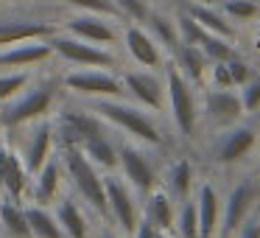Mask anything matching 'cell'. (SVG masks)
I'll use <instances>...</instances> for the list:
<instances>
[{
    "label": "cell",
    "instance_id": "ac0fdd59",
    "mask_svg": "<svg viewBox=\"0 0 260 238\" xmlns=\"http://www.w3.org/2000/svg\"><path fill=\"white\" fill-rule=\"evenodd\" d=\"M62 180H64L62 163L51 157L34 176H31V188H28L31 204H42V207L53 204L59 196H62Z\"/></svg>",
    "mask_w": 260,
    "mask_h": 238
},
{
    "label": "cell",
    "instance_id": "44dd1931",
    "mask_svg": "<svg viewBox=\"0 0 260 238\" xmlns=\"http://www.w3.org/2000/svg\"><path fill=\"white\" fill-rule=\"evenodd\" d=\"M196 210H199V238H215L221 227V196L213 182H202L196 188Z\"/></svg>",
    "mask_w": 260,
    "mask_h": 238
},
{
    "label": "cell",
    "instance_id": "8fae6325",
    "mask_svg": "<svg viewBox=\"0 0 260 238\" xmlns=\"http://www.w3.org/2000/svg\"><path fill=\"white\" fill-rule=\"evenodd\" d=\"M64 31L73 37H79V40L84 42H92V45H112L115 37H118V31H115V23L109 17H104V14H92V12H79L73 14V17L64 23Z\"/></svg>",
    "mask_w": 260,
    "mask_h": 238
},
{
    "label": "cell",
    "instance_id": "5bb4252c",
    "mask_svg": "<svg viewBox=\"0 0 260 238\" xmlns=\"http://www.w3.org/2000/svg\"><path fill=\"white\" fill-rule=\"evenodd\" d=\"M257 143V132L252 126H226V132L215 143V160L221 165H235L246 157Z\"/></svg>",
    "mask_w": 260,
    "mask_h": 238
},
{
    "label": "cell",
    "instance_id": "5b68a950",
    "mask_svg": "<svg viewBox=\"0 0 260 238\" xmlns=\"http://www.w3.org/2000/svg\"><path fill=\"white\" fill-rule=\"evenodd\" d=\"M53 107V87L51 84H37V87H25L17 98L3 104L0 109V124L14 129V126H25L34 121L45 118Z\"/></svg>",
    "mask_w": 260,
    "mask_h": 238
},
{
    "label": "cell",
    "instance_id": "f6af8a7d",
    "mask_svg": "<svg viewBox=\"0 0 260 238\" xmlns=\"http://www.w3.org/2000/svg\"><path fill=\"white\" fill-rule=\"evenodd\" d=\"M171 238H176V235H171Z\"/></svg>",
    "mask_w": 260,
    "mask_h": 238
},
{
    "label": "cell",
    "instance_id": "f35d334b",
    "mask_svg": "<svg viewBox=\"0 0 260 238\" xmlns=\"http://www.w3.org/2000/svg\"><path fill=\"white\" fill-rule=\"evenodd\" d=\"M230 238H260V219H246Z\"/></svg>",
    "mask_w": 260,
    "mask_h": 238
},
{
    "label": "cell",
    "instance_id": "7a4b0ae2",
    "mask_svg": "<svg viewBox=\"0 0 260 238\" xmlns=\"http://www.w3.org/2000/svg\"><path fill=\"white\" fill-rule=\"evenodd\" d=\"M62 171L68 182L73 185L76 196L90 207L98 219L109 221V207H107V191H104V176L95 165L87 160L81 148H62Z\"/></svg>",
    "mask_w": 260,
    "mask_h": 238
},
{
    "label": "cell",
    "instance_id": "b9f144b4",
    "mask_svg": "<svg viewBox=\"0 0 260 238\" xmlns=\"http://www.w3.org/2000/svg\"><path fill=\"white\" fill-rule=\"evenodd\" d=\"M98 238H123V235H120V232H112V230H104Z\"/></svg>",
    "mask_w": 260,
    "mask_h": 238
},
{
    "label": "cell",
    "instance_id": "e575fe53",
    "mask_svg": "<svg viewBox=\"0 0 260 238\" xmlns=\"http://www.w3.org/2000/svg\"><path fill=\"white\" fill-rule=\"evenodd\" d=\"M62 3H68V6L79 9V12H92V14H104V17H112L118 20V9H115L112 0H62Z\"/></svg>",
    "mask_w": 260,
    "mask_h": 238
},
{
    "label": "cell",
    "instance_id": "d6986e66",
    "mask_svg": "<svg viewBox=\"0 0 260 238\" xmlns=\"http://www.w3.org/2000/svg\"><path fill=\"white\" fill-rule=\"evenodd\" d=\"M51 56H53V48L48 40H28V42L0 48V68L23 70V68H34V65L45 62Z\"/></svg>",
    "mask_w": 260,
    "mask_h": 238
},
{
    "label": "cell",
    "instance_id": "ee69618b",
    "mask_svg": "<svg viewBox=\"0 0 260 238\" xmlns=\"http://www.w3.org/2000/svg\"><path fill=\"white\" fill-rule=\"evenodd\" d=\"M257 48H260V25H257Z\"/></svg>",
    "mask_w": 260,
    "mask_h": 238
},
{
    "label": "cell",
    "instance_id": "8992f818",
    "mask_svg": "<svg viewBox=\"0 0 260 238\" xmlns=\"http://www.w3.org/2000/svg\"><path fill=\"white\" fill-rule=\"evenodd\" d=\"M64 90H70L73 96L81 98H123V81L120 76H115L112 70H104V68H79L73 73L64 76Z\"/></svg>",
    "mask_w": 260,
    "mask_h": 238
},
{
    "label": "cell",
    "instance_id": "4fadbf2b",
    "mask_svg": "<svg viewBox=\"0 0 260 238\" xmlns=\"http://www.w3.org/2000/svg\"><path fill=\"white\" fill-rule=\"evenodd\" d=\"M140 219L148 221L151 227H157V230L174 235V227H176L174 196H171L168 191H162L159 185L154 188V191H148L146 196H143V202H140Z\"/></svg>",
    "mask_w": 260,
    "mask_h": 238
},
{
    "label": "cell",
    "instance_id": "4316f807",
    "mask_svg": "<svg viewBox=\"0 0 260 238\" xmlns=\"http://www.w3.org/2000/svg\"><path fill=\"white\" fill-rule=\"evenodd\" d=\"M165 185H168V193L174 199H190V191L196 185V176H193V165L190 160H174L168 165V174H165Z\"/></svg>",
    "mask_w": 260,
    "mask_h": 238
},
{
    "label": "cell",
    "instance_id": "7c38bea8",
    "mask_svg": "<svg viewBox=\"0 0 260 238\" xmlns=\"http://www.w3.org/2000/svg\"><path fill=\"white\" fill-rule=\"evenodd\" d=\"M243 115V104L241 96L235 90H210L204 93V118L210 121L218 129H226V126L238 124Z\"/></svg>",
    "mask_w": 260,
    "mask_h": 238
},
{
    "label": "cell",
    "instance_id": "f1b7e54d",
    "mask_svg": "<svg viewBox=\"0 0 260 238\" xmlns=\"http://www.w3.org/2000/svg\"><path fill=\"white\" fill-rule=\"evenodd\" d=\"M148 34L157 40L159 48H168V51H176L179 45V28H176V20H171L168 14H148Z\"/></svg>",
    "mask_w": 260,
    "mask_h": 238
},
{
    "label": "cell",
    "instance_id": "d590c367",
    "mask_svg": "<svg viewBox=\"0 0 260 238\" xmlns=\"http://www.w3.org/2000/svg\"><path fill=\"white\" fill-rule=\"evenodd\" d=\"M238 96H241L243 112H257V109H260V79H257V76H252V79L241 87Z\"/></svg>",
    "mask_w": 260,
    "mask_h": 238
},
{
    "label": "cell",
    "instance_id": "ffe728a7",
    "mask_svg": "<svg viewBox=\"0 0 260 238\" xmlns=\"http://www.w3.org/2000/svg\"><path fill=\"white\" fill-rule=\"evenodd\" d=\"M56 221L62 224L68 238H92V224L87 207L73 196H59L56 199V210H53Z\"/></svg>",
    "mask_w": 260,
    "mask_h": 238
},
{
    "label": "cell",
    "instance_id": "e0dca14e",
    "mask_svg": "<svg viewBox=\"0 0 260 238\" xmlns=\"http://www.w3.org/2000/svg\"><path fill=\"white\" fill-rule=\"evenodd\" d=\"M53 143H56V137H53V124H48V121L40 118V124L31 129L28 140H25V148H23V154H20L31 176L53 157Z\"/></svg>",
    "mask_w": 260,
    "mask_h": 238
},
{
    "label": "cell",
    "instance_id": "8d00e7d4",
    "mask_svg": "<svg viewBox=\"0 0 260 238\" xmlns=\"http://www.w3.org/2000/svg\"><path fill=\"white\" fill-rule=\"evenodd\" d=\"M226 68H230V76H232V84H235V87H243V84H246V81L254 76V73H252V65L243 62V59H235V56L226 62Z\"/></svg>",
    "mask_w": 260,
    "mask_h": 238
},
{
    "label": "cell",
    "instance_id": "52a82bcc",
    "mask_svg": "<svg viewBox=\"0 0 260 238\" xmlns=\"http://www.w3.org/2000/svg\"><path fill=\"white\" fill-rule=\"evenodd\" d=\"M118 168L123 174V180L135 188L140 196H146L148 191L159 185V176H157V168H154L151 157L140 148V143L135 140H126L118 146Z\"/></svg>",
    "mask_w": 260,
    "mask_h": 238
},
{
    "label": "cell",
    "instance_id": "484cf974",
    "mask_svg": "<svg viewBox=\"0 0 260 238\" xmlns=\"http://www.w3.org/2000/svg\"><path fill=\"white\" fill-rule=\"evenodd\" d=\"M81 152L87 154V160H90L98 171H115L118 168V146L112 143L109 135L90 137V140L81 146Z\"/></svg>",
    "mask_w": 260,
    "mask_h": 238
},
{
    "label": "cell",
    "instance_id": "d4e9b609",
    "mask_svg": "<svg viewBox=\"0 0 260 238\" xmlns=\"http://www.w3.org/2000/svg\"><path fill=\"white\" fill-rule=\"evenodd\" d=\"M25 219L31 227V238H68L62 224L56 221L53 210L42 207V204H25Z\"/></svg>",
    "mask_w": 260,
    "mask_h": 238
},
{
    "label": "cell",
    "instance_id": "60d3db41",
    "mask_svg": "<svg viewBox=\"0 0 260 238\" xmlns=\"http://www.w3.org/2000/svg\"><path fill=\"white\" fill-rule=\"evenodd\" d=\"M6 160H9V148L0 146V191H3V176H6Z\"/></svg>",
    "mask_w": 260,
    "mask_h": 238
},
{
    "label": "cell",
    "instance_id": "1f68e13d",
    "mask_svg": "<svg viewBox=\"0 0 260 238\" xmlns=\"http://www.w3.org/2000/svg\"><path fill=\"white\" fill-rule=\"evenodd\" d=\"M199 48L204 51V56L210 59V62H230L232 56H235V51H232L230 40H224V37L218 34H204V40L199 42Z\"/></svg>",
    "mask_w": 260,
    "mask_h": 238
},
{
    "label": "cell",
    "instance_id": "4dcf8cb0",
    "mask_svg": "<svg viewBox=\"0 0 260 238\" xmlns=\"http://www.w3.org/2000/svg\"><path fill=\"white\" fill-rule=\"evenodd\" d=\"M31 73L28 70H12V73H0V107L12 98H17L20 93L28 87Z\"/></svg>",
    "mask_w": 260,
    "mask_h": 238
},
{
    "label": "cell",
    "instance_id": "ba28073f",
    "mask_svg": "<svg viewBox=\"0 0 260 238\" xmlns=\"http://www.w3.org/2000/svg\"><path fill=\"white\" fill-rule=\"evenodd\" d=\"M48 42H51L53 53L70 65H79V68H115L112 51H107L101 45H92V42H84L73 34H53V37H48Z\"/></svg>",
    "mask_w": 260,
    "mask_h": 238
},
{
    "label": "cell",
    "instance_id": "3957f363",
    "mask_svg": "<svg viewBox=\"0 0 260 238\" xmlns=\"http://www.w3.org/2000/svg\"><path fill=\"white\" fill-rule=\"evenodd\" d=\"M165 107L171 109L174 129L190 140L199 126V104L193 84L176 70V65H168V70H165Z\"/></svg>",
    "mask_w": 260,
    "mask_h": 238
},
{
    "label": "cell",
    "instance_id": "cb8c5ba5",
    "mask_svg": "<svg viewBox=\"0 0 260 238\" xmlns=\"http://www.w3.org/2000/svg\"><path fill=\"white\" fill-rule=\"evenodd\" d=\"M174 53H176V70H179V73L190 81V84H202L204 73H207V65H210V59L204 56L202 48L179 42Z\"/></svg>",
    "mask_w": 260,
    "mask_h": 238
},
{
    "label": "cell",
    "instance_id": "83f0119b",
    "mask_svg": "<svg viewBox=\"0 0 260 238\" xmlns=\"http://www.w3.org/2000/svg\"><path fill=\"white\" fill-rule=\"evenodd\" d=\"M0 227L9 238H31V227L25 219V204L3 199L0 202Z\"/></svg>",
    "mask_w": 260,
    "mask_h": 238
},
{
    "label": "cell",
    "instance_id": "d6a6232c",
    "mask_svg": "<svg viewBox=\"0 0 260 238\" xmlns=\"http://www.w3.org/2000/svg\"><path fill=\"white\" fill-rule=\"evenodd\" d=\"M221 12L230 20H252L260 14L257 0H221Z\"/></svg>",
    "mask_w": 260,
    "mask_h": 238
},
{
    "label": "cell",
    "instance_id": "30bf717a",
    "mask_svg": "<svg viewBox=\"0 0 260 238\" xmlns=\"http://www.w3.org/2000/svg\"><path fill=\"white\" fill-rule=\"evenodd\" d=\"M120 81H123L126 96L135 98V104L151 109V112L165 109V84L157 73H151V70H123Z\"/></svg>",
    "mask_w": 260,
    "mask_h": 238
},
{
    "label": "cell",
    "instance_id": "277c9868",
    "mask_svg": "<svg viewBox=\"0 0 260 238\" xmlns=\"http://www.w3.org/2000/svg\"><path fill=\"white\" fill-rule=\"evenodd\" d=\"M104 191H107L109 221L118 227L123 238H132L140 224V193L123 180V176L107 174L104 176Z\"/></svg>",
    "mask_w": 260,
    "mask_h": 238
},
{
    "label": "cell",
    "instance_id": "74e56055",
    "mask_svg": "<svg viewBox=\"0 0 260 238\" xmlns=\"http://www.w3.org/2000/svg\"><path fill=\"white\" fill-rule=\"evenodd\" d=\"M213 84L218 87V90H232V76H230V68H226V62H215L213 65Z\"/></svg>",
    "mask_w": 260,
    "mask_h": 238
},
{
    "label": "cell",
    "instance_id": "6da1fadb",
    "mask_svg": "<svg viewBox=\"0 0 260 238\" xmlns=\"http://www.w3.org/2000/svg\"><path fill=\"white\" fill-rule=\"evenodd\" d=\"M87 109H92L104 124L120 129L129 140L140 143V146H162L165 143L159 121L151 115V109L140 107V104H126L120 98H92Z\"/></svg>",
    "mask_w": 260,
    "mask_h": 238
},
{
    "label": "cell",
    "instance_id": "836d02e7",
    "mask_svg": "<svg viewBox=\"0 0 260 238\" xmlns=\"http://www.w3.org/2000/svg\"><path fill=\"white\" fill-rule=\"evenodd\" d=\"M115 9H118L120 17H129L135 23H146L151 9H148V0H112Z\"/></svg>",
    "mask_w": 260,
    "mask_h": 238
},
{
    "label": "cell",
    "instance_id": "9a60e30c",
    "mask_svg": "<svg viewBox=\"0 0 260 238\" xmlns=\"http://www.w3.org/2000/svg\"><path fill=\"white\" fill-rule=\"evenodd\" d=\"M53 34H56V25L48 23V20H23V17L0 20V48L28 42V40H48Z\"/></svg>",
    "mask_w": 260,
    "mask_h": 238
},
{
    "label": "cell",
    "instance_id": "f546056e",
    "mask_svg": "<svg viewBox=\"0 0 260 238\" xmlns=\"http://www.w3.org/2000/svg\"><path fill=\"white\" fill-rule=\"evenodd\" d=\"M176 238H199V210H196V199H185L182 207L176 210V227H174Z\"/></svg>",
    "mask_w": 260,
    "mask_h": 238
},
{
    "label": "cell",
    "instance_id": "7bdbcfd3",
    "mask_svg": "<svg viewBox=\"0 0 260 238\" xmlns=\"http://www.w3.org/2000/svg\"><path fill=\"white\" fill-rule=\"evenodd\" d=\"M185 3H207V6H215V3H221V0H185Z\"/></svg>",
    "mask_w": 260,
    "mask_h": 238
},
{
    "label": "cell",
    "instance_id": "7402d4cb",
    "mask_svg": "<svg viewBox=\"0 0 260 238\" xmlns=\"http://www.w3.org/2000/svg\"><path fill=\"white\" fill-rule=\"evenodd\" d=\"M28 188H31V174H28V168H25L23 157H20L14 148H9L6 176H3V191H6V199L23 204V199L28 196Z\"/></svg>",
    "mask_w": 260,
    "mask_h": 238
},
{
    "label": "cell",
    "instance_id": "2e32d148",
    "mask_svg": "<svg viewBox=\"0 0 260 238\" xmlns=\"http://www.w3.org/2000/svg\"><path fill=\"white\" fill-rule=\"evenodd\" d=\"M123 45H126V53L132 56V62H137L140 68H159L162 65V48L157 45V40L143 25H137V23L126 25Z\"/></svg>",
    "mask_w": 260,
    "mask_h": 238
},
{
    "label": "cell",
    "instance_id": "9c48e42d",
    "mask_svg": "<svg viewBox=\"0 0 260 238\" xmlns=\"http://www.w3.org/2000/svg\"><path fill=\"white\" fill-rule=\"evenodd\" d=\"M254 202H257V188H254L252 180H241L238 185H232V191L226 193L224 210H221V221H224V224L218 227V235L230 238L232 232L252 216Z\"/></svg>",
    "mask_w": 260,
    "mask_h": 238
},
{
    "label": "cell",
    "instance_id": "603a6c76",
    "mask_svg": "<svg viewBox=\"0 0 260 238\" xmlns=\"http://www.w3.org/2000/svg\"><path fill=\"white\" fill-rule=\"evenodd\" d=\"M185 14H190L204 31L210 34H218L224 40H232L235 37V28L230 25V17H226L221 9L215 6H207V3H185Z\"/></svg>",
    "mask_w": 260,
    "mask_h": 238
},
{
    "label": "cell",
    "instance_id": "ab89813d",
    "mask_svg": "<svg viewBox=\"0 0 260 238\" xmlns=\"http://www.w3.org/2000/svg\"><path fill=\"white\" fill-rule=\"evenodd\" d=\"M132 238H171L168 232H162V230H157V227H151L148 221H143L140 219V224H137V230H135V235Z\"/></svg>",
    "mask_w": 260,
    "mask_h": 238
}]
</instances>
